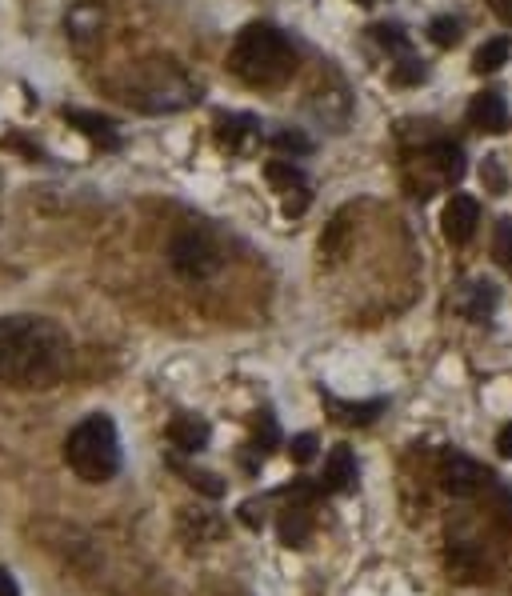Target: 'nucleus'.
<instances>
[{
  "label": "nucleus",
  "mask_w": 512,
  "mask_h": 596,
  "mask_svg": "<svg viewBox=\"0 0 512 596\" xmlns=\"http://www.w3.org/2000/svg\"><path fill=\"white\" fill-rule=\"evenodd\" d=\"M72 365V340L44 316H5L0 321V385L52 388Z\"/></svg>",
  "instance_id": "nucleus-1"
},
{
  "label": "nucleus",
  "mask_w": 512,
  "mask_h": 596,
  "mask_svg": "<svg viewBox=\"0 0 512 596\" xmlns=\"http://www.w3.org/2000/svg\"><path fill=\"white\" fill-rule=\"evenodd\" d=\"M228 72L248 88H281L296 72V49L273 24H248L228 49Z\"/></svg>",
  "instance_id": "nucleus-2"
},
{
  "label": "nucleus",
  "mask_w": 512,
  "mask_h": 596,
  "mask_svg": "<svg viewBox=\"0 0 512 596\" xmlns=\"http://www.w3.org/2000/svg\"><path fill=\"white\" fill-rule=\"evenodd\" d=\"M64 464L88 484H105L120 472V436L105 413L85 416L64 441Z\"/></svg>",
  "instance_id": "nucleus-3"
},
{
  "label": "nucleus",
  "mask_w": 512,
  "mask_h": 596,
  "mask_svg": "<svg viewBox=\"0 0 512 596\" xmlns=\"http://www.w3.org/2000/svg\"><path fill=\"white\" fill-rule=\"evenodd\" d=\"M125 100L141 113H176V108L197 100V85L184 77L176 64H141L136 77L128 80Z\"/></svg>",
  "instance_id": "nucleus-4"
},
{
  "label": "nucleus",
  "mask_w": 512,
  "mask_h": 596,
  "mask_svg": "<svg viewBox=\"0 0 512 596\" xmlns=\"http://www.w3.org/2000/svg\"><path fill=\"white\" fill-rule=\"evenodd\" d=\"M220 245L212 240V232L204 228H184L172 237L169 245V265L176 268V276L184 281H209L212 273L220 268Z\"/></svg>",
  "instance_id": "nucleus-5"
},
{
  "label": "nucleus",
  "mask_w": 512,
  "mask_h": 596,
  "mask_svg": "<svg viewBox=\"0 0 512 596\" xmlns=\"http://www.w3.org/2000/svg\"><path fill=\"white\" fill-rule=\"evenodd\" d=\"M265 176H268V184L281 192L284 217H301V212L309 209V200H312L309 181H304V172L296 169L293 161H268V164H265Z\"/></svg>",
  "instance_id": "nucleus-6"
},
{
  "label": "nucleus",
  "mask_w": 512,
  "mask_h": 596,
  "mask_svg": "<svg viewBox=\"0 0 512 596\" xmlns=\"http://www.w3.org/2000/svg\"><path fill=\"white\" fill-rule=\"evenodd\" d=\"M441 484L452 492V497H472V492H480V484H484V469L472 461V456L444 449L441 452Z\"/></svg>",
  "instance_id": "nucleus-7"
},
{
  "label": "nucleus",
  "mask_w": 512,
  "mask_h": 596,
  "mask_svg": "<svg viewBox=\"0 0 512 596\" xmlns=\"http://www.w3.org/2000/svg\"><path fill=\"white\" fill-rule=\"evenodd\" d=\"M441 225H444V237H449L452 245H469L472 232L480 225V204L472 197H464V192H456V197L444 204Z\"/></svg>",
  "instance_id": "nucleus-8"
},
{
  "label": "nucleus",
  "mask_w": 512,
  "mask_h": 596,
  "mask_svg": "<svg viewBox=\"0 0 512 596\" xmlns=\"http://www.w3.org/2000/svg\"><path fill=\"white\" fill-rule=\"evenodd\" d=\"M469 120H472V128H480V133H492V136L508 133V105H505V97H500V92H477L472 105H469Z\"/></svg>",
  "instance_id": "nucleus-9"
},
{
  "label": "nucleus",
  "mask_w": 512,
  "mask_h": 596,
  "mask_svg": "<svg viewBox=\"0 0 512 596\" xmlns=\"http://www.w3.org/2000/svg\"><path fill=\"white\" fill-rule=\"evenodd\" d=\"M357 484V456H352L349 444H337L324 461V477H321V489L324 492H349Z\"/></svg>",
  "instance_id": "nucleus-10"
},
{
  "label": "nucleus",
  "mask_w": 512,
  "mask_h": 596,
  "mask_svg": "<svg viewBox=\"0 0 512 596\" xmlns=\"http://www.w3.org/2000/svg\"><path fill=\"white\" fill-rule=\"evenodd\" d=\"M169 441L181 452H200L204 444H209V424H204L200 416H176L169 424Z\"/></svg>",
  "instance_id": "nucleus-11"
},
{
  "label": "nucleus",
  "mask_w": 512,
  "mask_h": 596,
  "mask_svg": "<svg viewBox=\"0 0 512 596\" xmlns=\"http://www.w3.org/2000/svg\"><path fill=\"white\" fill-rule=\"evenodd\" d=\"M217 136H220V144L225 148H245V141H256L260 136V120H253V116H220Z\"/></svg>",
  "instance_id": "nucleus-12"
},
{
  "label": "nucleus",
  "mask_w": 512,
  "mask_h": 596,
  "mask_svg": "<svg viewBox=\"0 0 512 596\" xmlns=\"http://www.w3.org/2000/svg\"><path fill=\"white\" fill-rule=\"evenodd\" d=\"M497 301H500L497 284L477 281V284H469V296L461 301V309H464V316H469V321H489L492 309H497Z\"/></svg>",
  "instance_id": "nucleus-13"
},
{
  "label": "nucleus",
  "mask_w": 512,
  "mask_h": 596,
  "mask_svg": "<svg viewBox=\"0 0 512 596\" xmlns=\"http://www.w3.org/2000/svg\"><path fill=\"white\" fill-rule=\"evenodd\" d=\"M433 164L441 169V176H449V181H461L464 176V148L461 144H452V141H441V144H433Z\"/></svg>",
  "instance_id": "nucleus-14"
},
{
  "label": "nucleus",
  "mask_w": 512,
  "mask_h": 596,
  "mask_svg": "<svg viewBox=\"0 0 512 596\" xmlns=\"http://www.w3.org/2000/svg\"><path fill=\"white\" fill-rule=\"evenodd\" d=\"M508 52H512L508 36H492V41H484L480 49H477V57H472V69H477V72H497L500 64L508 61Z\"/></svg>",
  "instance_id": "nucleus-15"
},
{
  "label": "nucleus",
  "mask_w": 512,
  "mask_h": 596,
  "mask_svg": "<svg viewBox=\"0 0 512 596\" xmlns=\"http://www.w3.org/2000/svg\"><path fill=\"white\" fill-rule=\"evenodd\" d=\"M329 405L340 413V421H344V424H368L372 416H377L380 408H385V400H368V405H340L337 396H329Z\"/></svg>",
  "instance_id": "nucleus-16"
},
{
  "label": "nucleus",
  "mask_w": 512,
  "mask_h": 596,
  "mask_svg": "<svg viewBox=\"0 0 512 596\" xmlns=\"http://www.w3.org/2000/svg\"><path fill=\"white\" fill-rule=\"evenodd\" d=\"M428 36H433L436 49H452V44L461 41V21H456V16H436V21L428 24Z\"/></svg>",
  "instance_id": "nucleus-17"
},
{
  "label": "nucleus",
  "mask_w": 512,
  "mask_h": 596,
  "mask_svg": "<svg viewBox=\"0 0 512 596\" xmlns=\"http://www.w3.org/2000/svg\"><path fill=\"white\" fill-rule=\"evenodd\" d=\"M492 256H497L505 268H512V220L508 217L497 220V232H492Z\"/></svg>",
  "instance_id": "nucleus-18"
},
{
  "label": "nucleus",
  "mask_w": 512,
  "mask_h": 596,
  "mask_svg": "<svg viewBox=\"0 0 512 596\" xmlns=\"http://www.w3.org/2000/svg\"><path fill=\"white\" fill-rule=\"evenodd\" d=\"M273 148L301 156V153H312V141H309V136H301L296 128H276V133H273Z\"/></svg>",
  "instance_id": "nucleus-19"
},
{
  "label": "nucleus",
  "mask_w": 512,
  "mask_h": 596,
  "mask_svg": "<svg viewBox=\"0 0 512 596\" xmlns=\"http://www.w3.org/2000/svg\"><path fill=\"white\" fill-rule=\"evenodd\" d=\"M281 536L288 540V545H301V540L309 536V512H304V508H288V517L281 525Z\"/></svg>",
  "instance_id": "nucleus-20"
},
{
  "label": "nucleus",
  "mask_w": 512,
  "mask_h": 596,
  "mask_svg": "<svg viewBox=\"0 0 512 596\" xmlns=\"http://www.w3.org/2000/svg\"><path fill=\"white\" fill-rule=\"evenodd\" d=\"M480 181H484V189H489V192H497V197L508 189L505 169H500V161H497V156H484V164H480Z\"/></svg>",
  "instance_id": "nucleus-21"
},
{
  "label": "nucleus",
  "mask_w": 512,
  "mask_h": 596,
  "mask_svg": "<svg viewBox=\"0 0 512 596\" xmlns=\"http://www.w3.org/2000/svg\"><path fill=\"white\" fill-rule=\"evenodd\" d=\"M377 41L385 44V49H396V52H405L408 49V36H405V29H400V24H377Z\"/></svg>",
  "instance_id": "nucleus-22"
},
{
  "label": "nucleus",
  "mask_w": 512,
  "mask_h": 596,
  "mask_svg": "<svg viewBox=\"0 0 512 596\" xmlns=\"http://www.w3.org/2000/svg\"><path fill=\"white\" fill-rule=\"evenodd\" d=\"M393 80L396 85H416V80H424V69H421V61H413V57H405L393 69Z\"/></svg>",
  "instance_id": "nucleus-23"
},
{
  "label": "nucleus",
  "mask_w": 512,
  "mask_h": 596,
  "mask_svg": "<svg viewBox=\"0 0 512 596\" xmlns=\"http://www.w3.org/2000/svg\"><path fill=\"white\" fill-rule=\"evenodd\" d=\"M189 484L200 492H209V497H220V492H225V484L212 477V472H189Z\"/></svg>",
  "instance_id": "nucleus-24"
},
{
  "label": "nucleus",
  "mask_w": 512,
  "mask_h": 596,
  "mask_svg": "<svg viewBox=\"0 0 512 596\" xmlns=\"http://www.w3.org/2000/svg\"><path fill=\"white\" fill-rule=\"evenodd\" d=\"M288 452H293L301 464H304V461H312V456H316V436H312V433H301V436L293 441V449H288Z\"/></svg>",
  "instance_id": "nucleus-25"
},
{
  "label": "nucleus",
  "mask_w": 512,
  "mask_h": 596,
  "mask_svg": "<svg viewBox=\"0 0 512 596\" xmlns=\"http://www.w3.org/2000/svg\"><path fill=\"white\" fill-rule=\"evenodd\" d=\"M497 452L505 456V461H512V424L500 428V436H497Z\"/></svg>",
  "instance_id": "nucleus-26"
},
{
  "label": "nucleus",
  "mask_w": 512,
  "mask_h": 596,
  "mask_svg": "<svg viewBox=\"0 0 512 596\" xmlns=\"http://www.w3.org/2000/svg\"><path fill=\"white\" fill-rule=\"evenodd\" d=\"M0 596H21V589H16V581L8 576V568H0Z\"/></svg>",
  "instance_id": "nucleus-27"
},
{
  "label": "nucleus",
  "mask_w": 512,
  "mask_h": 596,
  "mask_svg": "<svg viewBox=\"0 0 512 596\" xmlns=\"http://www.w3.org/2000/svg\"><path fill=\"white\" fill-rule=\"evenodd\" d=\"M497 16L512 29V0H497Z\"/></svg>",
  "instance_id": "nucleus-28"
},
{
  "label": "nucleus",
  "mask_w": 512,
  "mask_h": 596,
  "mask_svg": "<svg viewBox=\"0 0 512 596\" xmlns=\"http://www.w3.org/2000/svg\"><path fill=\"white\" fill-rule=\"evenodd\" d=\"M360 5H372V0H360Z\"/></svg>",
  "instance_id": "nucleus-29"
}]
</instances>
